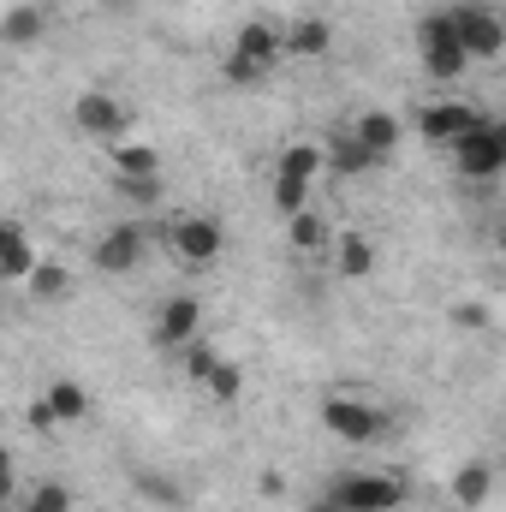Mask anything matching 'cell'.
Listing matches in <instances>:
<instances>
[{"label": "cell", "mask_w": 506, "mask_h": 512, "mask_svg": "<svg viewBox=\"0 0 506 512\" xmlns=\"http://www.w3.org/2000/svg\"><path fill=\"white\" fill-rule=\"evenodd\" d=\"M417 48H423V66H429L435 78H459V72L471 66V54H465V42H459L453 12H429V18L417 24Z\"/></svg>", "instance_id": "6da1fadb"}, {"label": "cell", "mask_w": 506, "mask_h": 512, "mask_svg": "<svg viewBox=\"0 0 506 512\" xmlns=\"http://www.w3.org/2000/svg\"><path fill=\"white\" fill-rule=\"evenodd\" d=\"M453 161H459L465 179H495V173H506V120H483L477 131H465L453 143Z\"/></svg>", "instance_id": "7a4b0ae2"}, {"label": "cell", "mask_w": 506, "mask_h": 512, "mask_svg": "<svg viewBox=\"0 0 506 512\" xmlns=\"http://www.w3.org/2000/svg\"><path fill=\"white\" fill-rule=\"evenodd\" d=\"M334 495L346 501V512H393L405 501V483L387 477V471H352L334 483Z\"/></svg>", "instance_id": "3957f363"}, {"label": "cell", "mask_w": 506, "mask_h": 512, "mask_svg": "<svg viewBox=\"0 0 506 512\" xmlns=\"http://www.w3.org/2000/svg\"><path fill=\"white\" fill-rule=\"evenodd\" d=\"M453 24H459V42L471 60H495L506 48V18L489 6H453Z\"/></svg>", "instance_id": "277c9868"}, {"label": "cell", "mask_w": 506, "mask_h": 512, "mask_svg": "<svg viewBox=\"0 0 506 512\" xmlns=\"http://www.w3.org/2000/svg\"><path fill=\"white\" fill-rule=\"evenodd\" d=\"M197 334H203V304H197L191 292H173V298H161V310H155V346H173V352H185Z\"/></svg>", "instance_id": "5b68a950"}, {"label": "cell", "mask_w": 506, "mask_h": 512, "mask_svg": "<svg viewBox=\"0 0 506 512\" xmlns=\"http://www.w3.org/2000/svg\"><path fill=\"white\" fill-rule=\"evenodd\" d=\"M322 423H328L340 441H376L381 435V411L376 405H364V399H346V393L322 399Z\"/></svg>", "instance_id": "8992f818"}, {"label": "cell", "mask_w": 506, "mask_h": 512, "mask_svg": "<svg viewBox=\"0 0 506 512\" xmlns=\"http://www.w3.org/2000/svg\"><path fill=\"white\" fill-rule=\"evenodd\" d=\"M489 120L483 108H471V102H429L423 114H417V131L429 137V143H459L465 131H477Z\"/></svg>", "instance_id": "52a82bcc"}, {"label": "cell", "mask_w": 506, "mask_h": 512, "mask_svg": "<svg viewBox=\"0 0 506 512\" xmlns=\"http://www.w3.org/2000/svg\"><path fill=\"white\" fill-rule=\"evenodd\" d=\"M149 251V233L137 227V221H120V227H108L102 239H96V268L102 274H131L137 262Z\"/></svg>", "instance_id": "ba28073f"}, {"label": "cell", "mask_w": 506, "mask_h": 512, "mask_svg": "<svg viewBox=\"0 0 506 512\" xmlns=\"http://www.w3.org/2000/svg\"><path fill=\"white\" fill-rule=\"evenodd\" d=\"M173 251H179L185 268H209V262L221 256V227H215L209 215H191V221L173 227Z\"/></svg>", "instance_id": "9c48e42d"}, {"label": "cell", "mask_w": 506, "mask_h": 512, "mask_svg": "<svg viewBox=\"0 0 506 512\" xmlns=\"http://www.w3.org/2000/svg\"><path fill=\"white\" fill-rule=\"evenodd\" d=\"M233 54H245L256 72H268V66H280V54H286V30H280V24H268V18H251V24H239Z\"/></svg>", "instance_id": "30bf717a"}, {"label": "cell", "mask_w": 506, "mask_h": 512, "mask_svg": "<svg viewBox=\"0 0 506 512\" xmlns=\"http://www.w3.org/2000/svg\"><path fill=\"white\" fill-rule=\"evenodd\" d=\"M72 120H78V131H90V137H114V131L131 126V114L114 96H102V90H84V96L72 102Z\"/></svg>", "instance_id": "8fae6325"}, {"label": "cell", "mask_w": 506, "mask_h": 512, "mask_svg": "<svg viewBox=\"0 0 506 512\" xmlns=\"http://www.w3.org/2000/svg\"><path fill=\"white\" fill-rule=\"evenodd\" d=\"M322 149H328V167H334V173H346V179H358V173L381 167V155L364 143V137H358V131H334Z\"/></svg>", "instance_id": "7c38bea8"}, {"label": "cell", "mask_w": 506, "mask_h": 512, "mask_svg": "<svg viewBox=\"0 0 506 512\" xmlns=\"http://www.w3.org/2000/svg\"><path fill=\"white\" fill-rule=\"evenodd\" d=\"M286 54H298V60L334 54V24H328V18H292V24H286Z\"/></svg>", "instance_id": "4fadbf2b"}, {"label": "cell", "mask_w": 506, "mask_h": 512, "mask_svg": "<svg viewBox=\"0 0 506 512\" xmlns=\"http://www.w3.org/2000/svg\"><path fill=\"white\" fill-rule=\"evenodd\" d=\"M36 245H30V233L18 227V221H6L0 227V268H6V280H30L36 274Z\"/></svg>", "instance_id": "5bb4252c"}, {"label": "cell", "mask_w": 506, "mask_h": 512, "mask_svg": "<svg viewBox=\"0 0 506 512\" xmlns=\"http://www.w3.org/2000/svg\"><path fill=\"white\" fill-rule=\"evenodd\" d=\"M489 489H495V471L471 459V465H459V471H453V489H447V495H453V507H459V512H477L483 501H489Z\"/></svg>", "instance_id": "9a60e30c"}, {"label": "cell", "mask_w": 506, "mask_h": 512, "mask_svg": "<svg viewBox=\"0 0 506 512\" xmlns=\"http://www.w3.org/2000/svg\"><path fill=\"white\" fill-rule=\"evenodd\" d=\"M334 262H340L346 280H364V274L376 268V245H370L364 233H340V239H334Z\"/></svg>", "instance_id": "2e32d148"}, {"label": "cell", "mask_w": 506, "mask_h": 512, "mask_svg": "<svg viewBox=\"0 0 506 512\" xmlns=\"http://www.w3.org/2000/svg\"><path fill=\"white\" fill-rule=\"evenodd\" d=\"M358 137H364V143H370V149H376L381 161H387V155H393V149H399V120H393V114H381V108H370V114H358Z\"/></svg>", "instance_id": "e0dca14e"}, {"label": "cell", "mask_w": 506, "mask_h": 512, "mask_svg": "<svg viewBox=\"0 0 506 512\" xmlns=\"http://www.w3.org/2000/svg\"><path fill=\"white\" fill-rule=\"evenodd\" d=\"M42 399L54 405V417H60V423H84V417H90V393H84L78 382H48Z\"/></svg>", "instance_id": "ac0fdd59"}, {"label": "cell", "mask_w": 506, "mask_h": 512, "mask_svg": "<svg viewBox=\"0 0 506 512\" xmlns=\"http://www.w3.org/2000/svg\"><path fill=\"white\" fill-rule=\"evenodd\" d=\"M286 245H292V251H322V245H328V221H322L316 209L286 215Z\"/></svg>", "instance_id": "d6986e66"}, {"label": "cell", "mask_w": 506, "mask_h": 512, "mask_svg": "<svg viewBox=\"0 0 506 512\" xmlns=\"http://www.w3.org/2000/svg\"><path fill=\"white\" fill-rule=\"evenodd\" d=\"M155 167H161V155H155L149 143H126V149H114V173H120V179H155Z\"/></svg>", "instance_id": "ffe728a7"}, {"label": "cell", "mask_w": 506, "mask_h": 512, "mask_svg": "<svg viewBox=\"0 0 506 512\" xmlns=\"http://www.w3.org/2000/svg\"><path fill=\"white\" fill-rule=\"evenodd\" d=\"M322 161H328V149H316V143H286L280 149V173H292V179H316Z\"/></svg>", "instance_id": "44dd1931"}, {"label": "cell", "mask_w": 506, "mask_h": 512, "mask_svg": "<svg viewBox=\"0 0 506 512\" xmlns=\"http://www.w3.org/2000/svg\"><path fill=\"white\" fill-rule=\"evenodd\" d=\"M274 209H280V215H304V209H310V179L280 173V179H274Z\"/></svg>", "instance_id": "7402d4cb"}, {"label": "cell", "mask_w": 506, "mask_h": 512, "mask_svg": "<svg viewBox=\"0 0 506 512\" xmlns=\"http://www.w3.org/2000/svg\"><path fill=\"white\" fill-rule=\"evenodd\" d=\"M215 370H221V352H215V346H209V340L197 334V340L185 346V376H191V382H209Z\"/></svg>", "instance_id": "603a6c76"}, {"label": "cell", "mask_w": 506, "mask_h": 512, "mask_svg": "<svg viewBox=\"0 0 506 512\" xmlns=\"http://www.w3.org/2000/svg\"><path fill=\"white\" fill-rule=\"evenodd\" d=\"M203 387H209V399H215V405H233V399L245 393V370L221 358V370H215V376H209V382H203Z\"/></svg>", "instance_id": "cb8c5ba5"}, {"label": "cell", "mask_w": 506, "mask_h": 512, "mask_svg": "<svg viewBox=\"0 0 506 512\" xmlns=\"http://www.w3.org/2000/svg\"><path fill=\"white\" fill-rule=\"evenodd\" d=\"M66 286H72V274L60 262H36V274H30V292L36 298H66Z\"/></svg>", "instance_id": "d4e9b609"}, {"label": "cell", "mask_w": 506, "mask_h": 512, "mask_svg": "<svg viewBox=\"0 0 506 512\" xmlns=\"http://www.w3.org/2000/svg\"><path fill=\"white\" fill-rule=\"evenodd\" d=\"M36 36H42V18H36L30 6H12V18H6V42L24 48V42H36Z\"/></svg>", "instance_id": "484cf974"}, {"label": "cell", "mask_w": 506, "mask_h": 512, "mask_svg": "<svg viewBox=\"0 0 506 512\" xmlns=\"http://www.w3.org/2000/svg\"><path fill=\"white\" fill-rule=\"evenodd\" d=\"M30 512H72V489L66 483H36L30 489Z\"/></svg>", "instance_id": "4316f807"}, {"label": "cell", "mask_w": 506, "mask_h": 512, "mask_svg": "<svg viewBox=\"0 0 506 512\" xmlns=\"http://www.w3.org/2000/svg\"><path fill=\"white\" fill-rule=\"evenodd\" d=\"M227 78H233V84H256L262 72H256L251 60H245V54H227Z\"/></svg>", "instance_id": "83f0119b"}, {"label": "cell", "mask_w": 506, "mask_h": 512, "mask_svg": "<svg viewBox=\"0 0 506 512\" xmlns=\"http://www.w3.org/2000/svg\"><path fill=\"white\" fill-rule=\"evenodd\" d=\"M137 483H143V489H149V501H161V507H173V501H179L167 477H137Z\"/></svg>", "instance_id": "f1b7e54d"}, {"label": "cell", "mask_w": 506, "mask_h": 512, "mask_svg": "<svg viewBox=\"0 0 506 512\" xmlns=\"http://www.w3.org/2000/svg\"><path fill=\"white\" fill-rule=\"evenodd\" d=\"M453 322H459V328H483V322H489V310H483V304H459V310H453Z\"/></svg>", "instance_id": "f546056e"}, {"label": "cell", "mask_w": 506, "mask_h": 512, "mask_svg": "<svg viewBox=\"0 0 506 512\" xmlns=\"http://www.w3.org/2000/svg\"><path fill=\"white\" fill-rule=\"evenodd\" d=\"M304 512H346V501H340V495L328 489V495H316V501H310V507H304Z\"/></svg>", "instance_id": "4dcf8cb0"}, {"label": "cell", "mask_w": 506, "mask_h": 512, "mask_svg": "<svg viewBox=\"0 0 506 512\" xmlns=\"http://www.w3.org/2000/svg\"><path fill=\"white\" fill-rule=\"evenodd\" d=\"M108 6H114V12H126V6H131V0H108Z\"/></svg>", "instance_id": "1f68e13d"}, {"label": "cell", "mask_w": 506, "mask_h": 512, "mask_svg": "<svg viewBox=\"0 0 506 512\" xmlns=\"http://www.w3.org/2000/svg\"><path fill=\"white\" fill-rule=\"evenodd\" d=\"M501 262H506V227H501Z\"/></svg>", "instance_id": "d6a6232c"}]
</instances>
